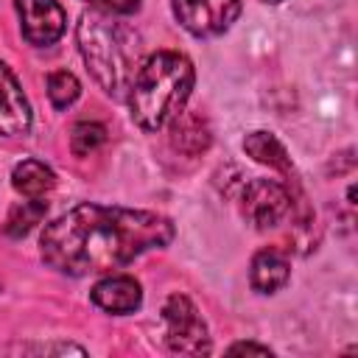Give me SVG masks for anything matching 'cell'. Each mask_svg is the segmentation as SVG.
Returning a JSON list of instances; mask_svg holds the SVG:
<instances>
[{
  "instance_id": "cell-1",
  "label": "cell",
  "mask_w": 358,
  "mask_h": 358,
  "mask_svg": "<svg viewBox=\"0 0 358 358\" xmlns=\"http://www.w3.org/2000/svg\"><path fill=\"white\" fill-rule=\"evenodd\" d=\"M173 238L165 215L129 207L78 204L50 221L39 238L42 257L50 268L87 277L131 263L148 249H162Z\"/></svg>"
},
{
  "instance_id": "cell-2",
  "label": "cell",
  "mask_w": 358,
  "mask_h": 358,
  "mask_svg": "<svg viewBox=\"0 0 358 358\" xmlns=\"http://www.w3.org/2000/svg\"><path fill=\"white\" fill-rule=\"evenodd\" d=\"M196 70L187 56L176 50H157L145 56L126 92L129 115L143 131H159L187 103Z\"/></svg>"
},
{
  "instance_id": "cell-3",
  "label": "cell",
  "mask_w": 358,
  "mask_h": 358,
  "mask_svg": "<svg viewBox=\"0 0 358 358\" xmlns=\"http://www.w3.org/2000/svg\"><path fill=\"white\" fill-rule=\"evenodd\" d=\"M78 48L101 90L126 98L140 67V34L106 11H84L78 20Z\"/></svg>"
},
{
  "instance_id": "cell-4",
  "label": "cell",
  "mask_w": 358,
  "mask_h": 358,
  "mask_svg": "<svg viewBox=\"0 0 358 358\" xmlns=\"http://www.w3.org/2000/svg\"><path fill=\"white\" fill-rule=\"evenodd\" d=\"M241 213L255 229H274L294 215V193L274 179H252L241 193Z\"/></svg>"
},
{
  "instance_id": "cell-5",
  "label": "cell",
  "mask_w": 358,
  "mask_h": 358,
  "mask_svg": "<svg viewBox=\"0 0 358 358\" xmlns=\"http://www.w3.org/2000/svg\"><path fill=\"white\" fill-rule=\"evenodd\" d=\"M162 319H165V341L173 352H179V355L210 352L207 324L187 296H182V294L168 296L162 305Z\"/></svg>"
},
{
  "instance_id": "cell-6",
  "label": "cell",
  "mask_w": 358,
  "mask_h": 358,
  "mask_svg": "<svg viewBox=\"0 0 358 358\" xmlns=\"http://www.w3.org/2000/svg\"><path fill=\"white\" fill-rule=\"evenodd\" d=\"M173 14L193 36H218L241 14V0H171Z\"/></svg>"
},
{
  "instance_id": "cell-7",
  "label": "cell",
  "mask_w": 358,
  "mask_h": 358,
  "mask_svg": "<svg viewBox=\"0 0 358 358\" xmlns=\"http://www.w3.org/2000/svg\"><path fill=\"white\" fill-rule=\"evenodd\" d=\"M17 14L22 36L36 48L53 45L67 25L64 8L56 0H17Z\"/></svg>"
},
{
  "instance_id": "cell-8",
  "label": "cell",
  "mask_w": 358,
  "mask_h": 358,
  "mask_svg": "<svg viewBox=\"0 0 358 358\" xmlns=\"http://www.w3.org/2000/svg\"><path fill=\"white\" fill-rule=\"evenodd\" d=\"M31 129V106L17 76L0 62V137H17Z\"/></svg>"
},
{
  "instance_id": "cell-9",
  "label": "cell",
  "mask_w": 358,
  "mask_h": 358,
  "mask_svg": "<svg viewBox=\"0 0 358 358\" xmlns=\"http://www.w3.org/2000/svg\"><path fill=\"white\" fill-rule=\"evenodd\" d=\"M92 302L106 310V313H131L140 308L143 302V291H140V282L129 274H112V277H103L101 282L92 285Z\"/></svg>"
},
{
  "instance_id": "cell-10",
  "label": "cell",
  "mask_w": 358,
  "mask_h": 358,
  "mask_svg": "<svg viewBox=\"0 0 358 358\" xmlns=\"http://www.w3.org/2000/svg\"><path fill=\"white\" fill-rule=\"evenodd\" d=\"M210 123L201 112H179L173 120H171V145L179 151V154H187V157H199L201 151L210 148Z\"/></svg>"
},
{
  "instance_id": "cell-11",
  "label": "cell",
  "mask_w": 358,
  "mask_h": 358,
  "mask_svg": "<svg viewBox=\"0 0 358 358\" xmlns=\"http://www.w3.org/2000/svg\"><path fill=\"white\" fill-rule=\"evenodd\" d=\"M291 277V263L288 257L280 252V249H260L255 257H252V271H249V280H252V288L257 294H274L280 291Z\"/></svg>"
},
{
  "instance_id": "cell-12",
  "label": "cell",
  "mask_w": 358,
  "mask_h": 358,
  "mask_svg": "<svg viewBox=\"0 0 358 358\" xmlns=\"http://www.w3.org/2000/svg\"><path fill=\"white\" fill-rule=\"evenodd\" d=\"M243 151H246L255 162L268 165V168H274V171H280V173H285V176H294L291 157H288L285 145H282L271 131H252V134H246Z\"/></svg>"
},
{
  "instance_id": "cell-13",
  "label": "cell",
  "mask_w": 358,
  "mask_h": 358,
  "mask_svg": "<svg viewBox=\"0 0 358 358\" xmlns=\"http://www.w3.org/2000/svg\"><path fill=\"white\" fill-rule=\"evenodd\" d=\"M11 185L25 199H42L56 185V173L39 159H22L11 171Z\"/></svg>"
},
{
  "instance_id": "cell-14",
  "label": "cell",
  "mask_w": 358,
  "mask_h": 358,
  "mask_svg": "<svg viewBox=\"0 0 358 358\" xmlns=\"http://www.w3.org/2000/svg\"><path fill=\"white\" fill-rule=\"evenodd\" d=\"M45 213H48V204L42 199H28V201L11 207V213L6 218V235H11V238L28 235L45 218Z\"/></svg>"
},
{
  "instance_id": "cell-15",
  "label": "cell",
  "mask_w": 358,
  "mask_h": 358,
  "mask_svg": "<svg viewBox=\"0 0 358 358\" xmlns=\"http://www.w3.org/2000/svg\"><path fill=\"white\" fill-rule=\"evenodd\" d=\"M78 92H81V84L70 70H56L48 76V98L56 109H67L78 98Z\"/></svg>"
},
{
  "instance_id": "cell-16",
  "label": "cell",
  "mask_w": 358,
  "mask_h": 358,
  "mask_svg": "<svg viewBox=\"0 0 358 358\" xmlns=\"http://www.w3.org/2000/svg\"><path fill=\"white\" fill-rule=\"evenodd\" d=\"M103 140H106V129L101 123H95V120H81L70 131V148H73L76 157L92 154L98 145H103Z\"/></svg>"
},
{
  "instance_id": "cell-17",
  "label": "cell",
  "mask_w": 358,
  "mask_h": 358,
  "mask_svg": "<svg viewBox=\"0 0 358 358\" xmlns=\"http://www.w3.org/2000/svg\"><path fill=\"white\" fill-rule=\"evenodd\" d=\"M98 11H106V14H115V17H126V14H134L140 8V0H92Z\"/></svg>"
},
{
  "instance_id": "cell-18",
  "label": "cell",
  "mask_w": 358,
  "mask_h": 358,
  "mask_svg": "<svg viewBox=\"0 0 358 358\" xmlns=\"http://www.w3.org/2000/svg\"><path fill=\"white\" fill-rule=\"evenodd\" d=\"M229 352H232V355H235V352H257V355H268L271 350H268V347H260V344H252V341H241V344H232Z\"/></svg>"
},
{
  "instance_id": "cell-19",
  "label": "cell",
  "mask_w": 358,
  "mask_h": 358,
  "mask_svg": "<svg viewBox=\"0 0 358 358\" xmlns=\"http://www.w3.org/2000/svg\"><path fill=\"white\" fill-rule=\"evenodd\" d=\"M263 3H280V0H263Z\"/></svg>"
},
{
  "instance_id": "cell-20",
  "label": "cell",
  "mask_w": 358,
  "mask_h": 358,
  "mask_svg": "<svg viewBox=\"0 0 358 358\" xmlns=\"http://www.w3.org/2000/svg\"><path fill=\"white\" fill-rule=\"evenodd\" d=\"M90 3H92V0H90Z\"/></svg>"
}]
</instances>
